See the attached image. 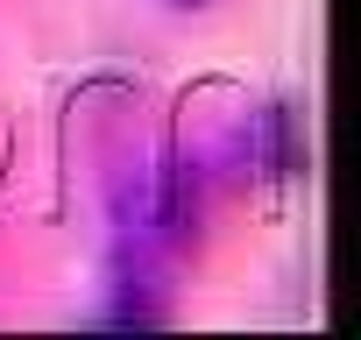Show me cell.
I'll return each instance as SVG.
<instances>
[{"label": "cell", "mask_w": 361, "mask_h": 340, "mask_svg": "<svg viewBox=\"0 0 361 340\" xmlns=\"http://www.w3.org/2000/svg\"><path fill=\"white\" fill-rule=\"evenodd\" d=\"M177 8H199V0H177Z\"/></svg>", "instance_id": "1"}]
</instances>
